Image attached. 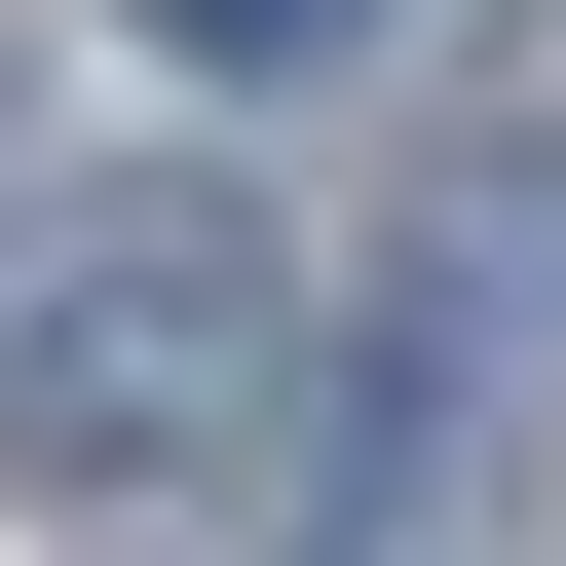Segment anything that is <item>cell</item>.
<instances>
[]
</instances>
